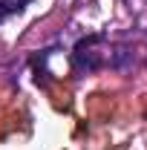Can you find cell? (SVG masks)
Instances as JSON below:
<instances>
[{
	"mask_svg": "<svg viewBox=\"0 0 147 150\" xmlns=\"http://www.w3.org/2000/svg\"><path fill=\"white\" fill-rule=\"evenodd\" d=\"M6 15H9V12H6V9H3V3H0V20L6 18Z\"/></svg>",
	"mask_w": 147,
	"mask_h": 150,
	"instance_id": "7a4b0ae2",
	"label": "cell"
},
{
	"mask_svg": "<svg viewBox=\"0 0 147 150\" xmlns=\"http://www.w3.org/2000/svg\"><path fill=\"white\" fill-rule=\"evenodd\" d=\"M32 0H3V9L6 12H20L23 6H29Z\"/></svg>",
	"mask_w": 147,
	"mask_h": 150,
	"instance_id": "6da1fadb",
	"label": "cell"
}]
</instances>
